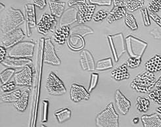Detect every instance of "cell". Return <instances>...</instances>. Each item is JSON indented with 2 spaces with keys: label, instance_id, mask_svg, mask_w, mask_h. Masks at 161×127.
<instances>
[{
  "label": "cell",
  "instance_id": "6da1fadb",
  "mask_svg": "<svg viewBox=\"0 0 161 127\" xmlns=\"http://www.w3.org/2000/svg\"><path fill=\"white\" fill-rule=\"evenodd\" d=\"M25 21V17L20 9L10 7L3 14L0 21V29L3 35L17 29Z\"/></svg>",
  "mask_w": 161,
  "mask_h": 127
},
{
  "label": "cell",
  "instance_id": "7a4b0ae2",
  "mask_svg": "<svg viewBox=\"0 0 161 127\" xmlns=\"http://www.w3.org/2000/svg\"><path fill=\"white\" fill-rule=\"evenodd\" d=\"M156 79L154 73L147 71L138 75L131 83V87L138 93H147L155 86Z\"/></svg>",
  "mask_w": 161,
  "mask_h": 127
},
{
  "label": "cell",
  "instance_id": "3957f363",
  "mask_svg": "<svg viewBox=\"0 0 161 127\" xmlns=\"http://www.w3.org/2000/svg\"><path fill=\"white\" fill-rule=\"evenodd\" d=\"M119 115L114 109L113 103H109L106 108L96 117V126L98 127H119Z\"/></svg>",
  "mask_w": 161,
  "mask_h": 127
},
{
  "label": "cell",
  "instance_id": "277c9868",
  "mask_svg": "<svg viewBox=\"0 0 161 127\" xmlns=\"http://www.w3.org/2000/svg\"><path fill=\"white\" fill-rule=\"evenodd\" d=\"M107 39L115 62H118L120 57L126 53V43L122 33L108 35Z\"/></svg>",
  "mask_w": 161,
  "mask_h": 127
},
{
  "label": "cell",
  "instance_id": "5b68a950",
  "mask_svg": "<svg viewBox=\"0 0 161 127\" xmlns=\"http://www.w3.org/2000/svg\"><path fill=\"white\" fill-rule=\"evenodd\" d=\"M126 51L130 57L142 58L147 49V42L130 35L125 39Z\"/></svg>",
  "mask_w": 161,
  "mask_h": 127
},
{
  "label": "cell",
  "instance_id": "8992f818",
  "mask_svg": "<svg viewBox=\"0 0 161 127\" xmlns=\"http://www.w3.org/2000/svg\"><path fill=\"white\" fill-rule=\"evenodd\" d=\"M35 43L26 41H20L11 48L8 56L19 58H31L34 55Z\"/></svg>",
  "mask_w": 161,
  "mask_h": 127
},
{
  "label": "cell",
  "instance_id": "52a82bcc",
  "mask_svg": "<svg viewBox=\"0 0 161 127\" xmlns=\"http://www.w3.org/2000/svg\"><path fill=\"white\" fill-rule=\"evenodd\" d=\"M46 88L48 93L53 96H61L67 93L63 82L53 71H51L49 74Z\"/></svg>",
  "mask_w": 161,
  "mask_h": 127
},
{
  "label": "cell",
  "instance_id": "ba28073f",
  "mask_svg": "<svg viewBox=\"0 0 161 127\" xmlns=\"http://www.w3.org/2000/svg\"><path fill=\"white\" fill-rule=\"evenodd\" d=\"M43 61L46 64L53 66H59L61 64V60L57 55L55 47L50 37L44 40Z\"/></svg>",
  "mask_w": 161,
  "mask_h": 127
},
{
  "label": "cell",
  "instance_id": "9c48e42d",
  "mask_svg": "<svg viewBox=\"0 0 161 127\" xmlns=\"http://www.w3.org/2000/svg\"><path fill=\"white\" fill-rule=\"evenodd\" d=\"M57 23L56 17L52 14L44 13L37 23L38 32L42 35H47L49 32H55Z\"/></svg>",
  "mask_w": 161,
  "mask_h": 127
},
{
  "label": "cell",
  "instance_id": "30bf717a",
  "mask_svg": "<svg viewBox=\"0 0 161 127\" xmlns=\"http://www.w3.org/2000/svg\"><path fill=\"white\" fill-rule=\"evenodd\" d=\"M33 80V69L30 64L23 68L14 75V81L17 85L20 87H31Z\"/></svg>",
  "mask_w": 161,
  "mask_h": 127
},
{
  "label": "cell",
  "instance_id": "8fae6325",
  "mask_svg": "<svg viewBox=\"0 0 161 127\" xmlns=\"http://www.w3.org/2000/svg\"><path fill=\"white\" fill-rule=\"evenodd\" d=\"M25 37V34L21 28H17L14 30L3 35L2 45L7 49H10L20 42Z\"/></svg>",
  "mask_w": 161,
  "mask_h": 127
},
{
  "label": "cell",
  "instance_id": "7c38bea8",
  "mask_svg": "<svg viewBox=\"0 0 161 127\" xmlns=\"http://www.w3.org/2000/svg\"><path fill=\"white\" fill-rule=\"evenodd\" d=\"M96 6L93 4L80 3L78 5V22L80 24L90 21L93 17Z\"/></svg>",
  "mask_w": 161,
  "mask_h": 127
},
{
  "label": "cell",
  "instance_id": "4fadbf2b",
  "mask_svg": "<svg viewBox=\"0 0 161 127\" xmlns=\"http://www.w3.org/2000/svg\"><path fill=\"white\" fill-rule=\"evenodd\" d=\"M70 96L72 102L77 103L83 100H88L90 98V93L84 87L74 83L70 88Z\"/></svg>",
  "mask_w": 161,
  "mask_h": 127
},
{
  "label": "cell",
  "instance_id": "5bb4252c",
  "mask_svg": "<svg viewBox=\"0 0 161 127\" xmlns=\"http://www.w3.org/2000/svg\"><path fill=\"white\" fill-rule=\"evenodd\" d=\"M32 62V61L30 58H19L6 56L5 58L1 62L3 66L11 68H22L26 66Z\"/></svg>",
  "mask_w": 161,
  "mask_h": 127
},
{
  "label": "cell",
  "instance_id": "9a60e30c",
  "mask_svg": "<svg viewBox=\"0 0 161 127\" xmlns=\"http://www.w3.org/2000/svg\"><path fill=\"white\" fill-rule=\"evenodd\" d=\"M25 21L28 26L27 36L30 37L31 35V28H33L37 26L36 24V17L35 5L32 3H28L25 6Z\"/></svg>",
  "mask_w": 161,
  "mask_h": 127
},
{
  "label": "cell",
  "instance_id": "2e32d148",
  "mask_svg": "<svg viewBox=\"0 0 161 127\" xmlns=\"http://www.w3.org/2000/svg\"><path fill=\"white\" fill-rule=\"evenodd\" d=\"M80 65L84 71H91L96 70L94 58L88 50H82L80 53Z\"/></svg>",
  "mask_w": 161,
  "mask_h": 127
},
{
  "label": "cell",
  "instance_id": "e0dca14e",
  "mask_svg": "<svg viewBox=\"0 0 161 127\" xmlns=\"http://www.w3.org/2000/svg\"><path fill=\"white\" fill-rule=\"evenodd\" d=\"M115 102L120 113L124 115H126L131 108V102L119 89L115 93Z\"/></svg>",
  "mask_w": 161,
  "mask_h": 127
},
{
  "label": "cell",
  "instance_id": "ac0fdd59",
  "mask_svg": "<svg viewBox=\"0 0 161 127\" xmlns=\"http://www.w3.org/2000/svg\"><path fill=\"white\" fill-rule=\"evenodd\" d=\"M78 21V10L75 7H70V8L64 11L60 20V26H70Z\"/></svg>",
  "mask_w": 161,
  "mask_h": 127
},
{
  "label": "cell",
  "instance_id": "d6986e66",
  "mask_svg": "<svg viewBox=\"0 0 161 127\" xmlns=\"http://www.w3.org/2000/svg\"><path fill=\"white\" fill-rule=\"evenodd\" d=\"M67 44L72 50H81L85 45L84 36L78 34H71L67 40Z\"/></svg>",
  "mask_w": 161,
  "mask_h": 127
},
{
  "label": "cell",
  "instance_id": "ffe728a7",
  "mask_svg": "<svg viewBox=\"0 0 161 127\" xmlns=\"http://www.w3.org/2000/svg\"><path fill=\"white\" fill-rule=\"evenodd\" d=\"M70 28L69 26H60L55 29L53 34V40L58 44L63 45L70 36Z\"/></svg>",
  "mask_w": 161,
  "mask_h": 127
},
{
  "label": "cell",
  "instance_id": "44dd1931",
  "mask_svg": "<svg viewBox=\"0 0 161 127\" xmlns=\"http://www.w3.org/2000/svg\"><path fill=\"white\" fill-rule=\"evenodd\" d=\"M141 119L144 127H161V119L157 114L143 115Z\"/></svg>",
  "mask_w": 161,
  "mask_h": 127
},
{
  "label": "cell",
  "instance_id": "7402d4cb",
  "mask_svg": "<svg viewBox=\"0 0 161 127\" xmlns=\"http://www.w3.org/2000/svg\"><path fill=\"white\" fill-rule=\"evenodd\" d=\"M126 9L124 5L120 7H114L113 9L109 12L107 21L109 24L113 23V22L119 20L125 17L126 14Z\"/></svg>",
  "mask_w": 161,
  "mask_h": 127
},
{
  "label": "cell",
  "instance_id": "603a6c76",
  "mask_svg": "<svg viewBox=\"0 0 161 127\" xmlns=\"http://www.w3.org/2000/svg\"><path fill=\"white\" fill-rule=\"evenodd\" d=\"M31 89L28 88L22 93L20 98L15 102L13 103V106L17 111L20 112L25 111L28 106L29 96H30Z\"/></svg>",
  "mask_w": 161,
  "mask_h": 127
},
{
  "label": "cell",
  "instance_id": "cb8c5ba5",
  "mask_svg": "<svg viewBox=\"0 0 161 127\" xmlns=\"http://www.w3.org/2000/svg\"><path fill=\"white\" fill-rule=\"evenodd\" d=\"M65 5V2L55 1V0H51L49 2L51 14L55 16L56 18H61L64 13Z\"/></svg>",
  "mask_w": 161,
  "mask_h": 127
},
{
  "label": "cell",
  "instance_id": "d4e9b609",
  "mask_svg": "<svg viewBox=\"0 0 161 127\" xmlns=\"http://www.w3.org/2000/svg\"><path fill=\"white\" fill-rule=\"evenodd\" d=\"M145 69L150 72L155 73L161 71V56L155 55L145 64Z\"/></svg>",
  "mask_w": 161,
  "mask_h": 127
},
{
  "label": "cell",
  "instance_id": "484cf974",
  "mask_svg": "<svg viewBox=\"0 0 161 127\" xmlns=\"http://www.w3.org/2000/svg\"><path fill=\"white\" fill-rule=\"evenodd\" d=\"M111 76L116 81H122L124 79H128L130 77V75L128 73L126 64H122L118 67L116 70L111 72Z\"/></svg>",
  "mask_w": 161,
  "mask_h": 127
},
{
  "label": "cell",
  "instance_id": "4316f807",
  "mask_svg": "<svg viewBox=\"0 0 161 127\" xmlns=\"http://www.w3.org/2000/svg\"><path fill=\"white\" fill-rule=\"evenodd\" d=\"M22 95L21 91L18 89V90L13 91L9 93H7L5 94L2 95L0 96V100L2 102L6 103H11V102H17Z\"/></svg>",
  "mask_w": 161,
  "mask_h": 127
},
{
  "label": "cell",
  "instance_id": "83f0119b",
  "mask_svg": "<svg viewBox=\"0 0 161 127\" xmlns=\"http://www.w3.org/2000/svg\"><path fill=\"white\" fill-rule=\"evenodd\" d=\"M144 0H126L124 2V6L127 11L134 12L138 9H142L144 5Z\"/></svg>",
  "mask_w": 161,
  "mask_h": 127
},
{
  "label": "cell",
  "instance_id": "f1b7e54d",
  "mask_svg": "<svg viewBox=\"0 0 161 127\" xmlns=\"http://www.w3.org/2000/svg\"><path fill=\"white\" fill-rule=\"evenodd\" d=\"M55 116L59 123L68 121L71 117V110L69 108L61 109L55 112Z\"/></svg>",
  "mask_w": 161,
  "mask_h": 127
},
{
  "label": "cell",
  "instance_id": "f546056e",
  "mask_svg": "<svg viewBox=\"0 0 161 127\" xmlns=\"http://www.w3.org/2000/svg\"><path fill=\"white\" fill-rule=\"evenodd\" d=\"M113 67V60L111 58H107L99 61L96 66V70L98 71H105L111 69Z\"/></svg>",
  "mask_w": 161,
  "mask_h": 127
},
{
  "label": "cell",
  "instance_id": "4dcf8cb0",
  "mask_svg": "<svg viewBox=\"0 0 161 127\" xmlns=\"http://www.w3.org/2000/svg\"><path fill=\"white\" fill-rule=\"evenodd\" d=\"M150 106V102L144 97L139 96L137 98L136 108L140 112H147Z\"/></svg>",
  "mask_w": 161,
  "mask_h": 127
},
{
  "label": "cell",
  "instance_id": "1f68e13d",
  "mask_svg": "<svg viewBox=\"0 0 161 127\" xmlns=\"http://www.w3.org/2000/svg\"><path fill=\"white\" fill-rule=\"evenodd\" d=\"M14 74H15V70L14 68H8L3 70L0 73V80H1L2 85L9 82Z\"/></svg>",
  "mask_w": 161,
  "mask_h": 127
},
{
  "label": "cell",
  "instance_id": "d6a6232c",
  "mask_svg": "<svg viewBox=\"0 0 161 127\" xmlns=\"http://www.w3.org/2000/svg\"><path fill=\"white\" fill-rule=\"evenodd\" d=\"M124 17H125L124 18V22H125L126 25L132 31L137 30L138 29V25L133 14L126 13Z\"/></svg>",
  "mask_w": 161,
  "mask_h": 127
},
{
  "label": "cell",
  "instance_id": "836d02e7",
  "mask_svg": "<svg viewBox=\"0 0 161 127\" xmlns=\"http://www.w3.org/2000/svg\"><path fill=\"white\" fill-rule=\"evenodd\" d=\"M71 34H78L82 36H85L89 34H93V29L87 26H76L70 29Z\"/></svg>",
  "mask_w": 161,
  "mask_h": 127
},
{
  "label": "cell",
  "instance_id": "e575fe53",
  "mask_svg": "<svg viewBox=\"0 0 161 127\" xmlns=\"http://www.w3.org/2000/svg\"><path fill=\"white\" fill-rule=\"evenodd\" d=\"M149 98L161 105V88H157L149 94Z\"/></svg>",
  "mask_w": 161,
  "mask_h": 127
},
{
  "label": "cell",
  "instance_id": "d590c367",
  "mask_svg": "<svg viewBox=\"0 0 161 127\" xmlns=\"http://www.w3.org/2000/svg\"><path fill=\"white\" fill-rule=\"evenodd\" d=\"M142 63V58L137 57H130L126 61V65L129 68L134 69L140 66Z\"/></svg>",
  "mask_w": 161,
  "mask_h": 127
},
{
  "label": "cell",
  "instance_id": "8d00e7d4",
  "mask_svg": "<svg viewBox=\"0 0 161 127\" xmlns=\"http://www.w3.org/2000/svg\"><path fill=\"white\" fill-rule=\"evenodd\" d=\"M99 74L97 73H92L91 74L90 85H89L88 90H87L90 93H91L97 87L98 81H99Z\"/></svg>",
  "mask_w": 161,
  "mask_h": 127
},
{
  "label": "cell",
  "instance_id": "74e56055",
  "mask_svg": "<svg viewBox=\"0 0 161 127\" xmlns=\"http://www.w3.org/2000/svg\"><path fill=\"white\" fill-rule=\"evenodd\" d=\"M16 85L17 84L15 83V81H9V82H7V83L2 85L0 89H1L2 93H9L14 91V89L16 87Z\"/></svg>",
  "mask_w": 161,
  "mask_h": 127
},
{
  "label": "cell",
  "instance_id": "f35d334b",
  "mask_svg": "<svg viewBox=\"0 0 161 127\" xmlns=\"http://www.w3.org/2000/svg\"><path fill=\"white\" fill-rule=\"evenodd\" d=\"M148 9L153 13L158 12L161 9V0H152L149 3Z\"/></svg>",
  "mask_w": 161,
  "mask_h": 127
},
{
  "label": "cell",
  "instance_id": "ab89813d",
  "mask_svg": "<svg viewBox=\"0 0 161 127\" xmlns=\"http://www.w3.org/2000/svg\"><path fill=\"white\" fill-rule=\"evenodd\" d=\"M108 14H109V13L104 11L103 9L99 10L93 14V20L95 22L102 21V20H103L105 18H107V17L108 15Z\"/></svg>",
  "mask_w": 161,
  "mask_h": 127
},
{
  "label": "cell",
  "instance_id": "60d3db41",
  "mask_svg": "<svg viewBox=\"0 0 161 127\" xmlns=\"http://www.w3.org/2000/svg\"><path fill=\"white\" fill-rule=\"evenodd\" d=\"M140 12L142 14V18L143 20V23L145 26H149L151 25V21L149 19V14L147 8H142L140 10Z\"/></svg>",
  "mask_w": 161,
  "mask_h": 127
},
{
  "label": "cell",
  "instance_id": "b9f144b4",
  "mask_svg": "<svg viewBox=\"0 0 161 127\" xmlns=\"http://www.w3.org/2000/svg\"><path fill=\"white\" fill-rule=\"evenodd\" d=\"M91 4L99 6H111L113 3V0H89Z\"/></svg>",
  "mask_w": 161,
  "mask_h": 127
},
{
  "label": "cell",
  "instance_id": "7bdbcfd3",
  "mask_svg": "<svg viewBox=\"0 0 161 127\" xmlns=\"http://www.w3.org/2000/svg\"><path fill=\"white\" fill-rule=\"evenodd\" d=\"M48 101L44 100L43 101V120H42V122H47V114H48Z\"/></svg>",
  "mask_w": 161,
  "mask_h": 127
},
{
  "label": "cell",
  "instance_id": "ee69618b",
  "mask_svg": "<svg viewBox=\"0 0 161 127\" xmlns=\"http://www.w3.org/2000/svg\"><path fill=\"white\" fill-rule=\"evenodd\" d=\"M32 3L35 6L38 7L40 9H44L47 5L46 0H32Z\"/></svg>",
  "mask_w": 161,
  "mask_h": 127
},
{
  "label": "cell",
  "instance_id": "f6af8a7d",
  "mask_svg": "<svg viewBox=\"0 0 161 127\" xmlns=\"http://www.w3.org/2000/svg\"><path fill=\"white\" fill-rule=\"evenodd\" d=\"M149 17L161 28V19L157 15L156 13L149 11Z\"/></svg>",
  "mask_w": 161,
  "mask_h": 127
},
{
  "label": "cell",
  "instance_id": "bcb514c9",
  "mask_svg": "<svg viewBox=\"0 0 161 127\" xmlns=\"http://www.w3.org/2000/svg\"><path fill=\"white\" fill-rule=\"evenodd\" d=\"M86 0H69L68 2L69 7H72L75 5H78L80 3H86Z\"/></svg>",
  "mask_w": 161,
  "mask_h": 127
},
{
  "label": "cell",
  "instance_id": "7dc6e473",
  "mask_svg": "<svg viewBox=\"0 0 161 127\" xmlns=\"http://www.w3.org/2000/svg\"><path fill=\"white\" fill-rule=\"evenodd\" d=\"M7 55V49L3 46L0 47V62H2L5 58Z\"/></svg>",
  "mask_w": 161,
  "mask_h": 127
},
{
  "label": "cell",
  "instance_id": "c3c4849f",
  "mask_svg": "<svg viewBox=\"0 0 161 127\" xmlns=\"http://www.w3.org/2000/svg\"><path fill=\"white\" fill-rule=\"evenodd\" d=\"M124 0H113V3L114 7H120L124 5Z\"/></svg>",
  "mask_w": 161,
  "mask_h": 127
},
{
  "label": "cell",
  "instance_id": "681fc988",
  "mask_svg": "<svg viewBox=\"0 0 161 127\" xmlns=\"http://www.w3.org/2000/svg\"><path fill=\"white\" fill-rule=\"evenodd\" d=\"M157 88H161V76L158 78V79L156 81L155 86Z\"/></svg>",
  "mask_w": 161,
  "mask_h": 127
},
{
  "label": "cell",
  "instance_id": "f907efd6",
  "mask_svg": "<svg viewBox=\"0 0 161 127\" xmlns=\"http://www.w3.org/2000/svg\"><path fill=\"white\" fill-rule=\"evenodd\" d=\"M139 121H140V118L139 117H135L133 119V123L136 124L139 123Z\"/></svg>",
  "mask_w": 161,
  "mask_h": 127
},
{
  "label": "cell",
  "instance_id": "816d5d0a",
  "mask_svg": "<svg viewBox=\"0 0 161 127\" xmlns=\"http://www.w3.org/2000/svg\"><path fill=\"white\" fill-rule=\"evenodd\" d=\"M0 7H1V8H0V11H2L3 10V9L5 8V5L3 3H0Z\"/></svg>",
  "mask_w": 161,
  "mask_h": 127
},
{
  "label": "cell",
  "instance_id": "f5cc1de1",
  "mask_svg": "<svg viewBox=\"0 0 161 127\" xmlns=\"http://www.w3.org/2000/svg\"><path fill=\"white\" fill-rule=\"evenodd\" d=\"M55 1H58V0H55Z\"/></svg>",
  "mask_w": 161,
  "mask_h": 127
}]
</instances>
